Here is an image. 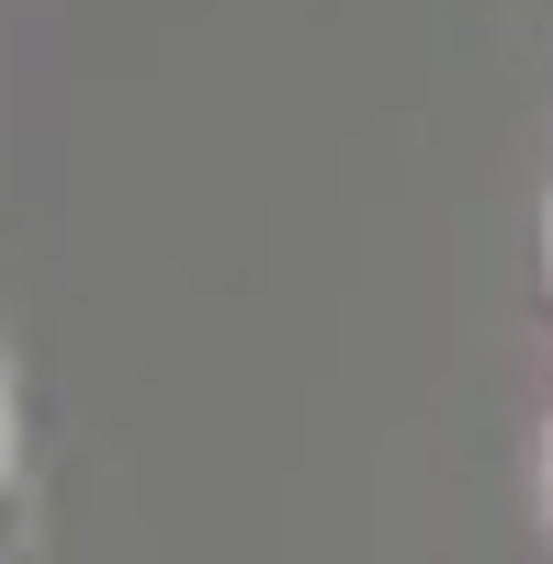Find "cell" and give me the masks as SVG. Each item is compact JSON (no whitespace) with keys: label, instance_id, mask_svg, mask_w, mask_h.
I'll return each mask as SVG.
<instances>
[{"label":"cell","instance_id":"1","mask_svg":"<svg viewBox=\"0 0 553 564\" xmlns=\"http://www.w3.org/2000/svg\"><path fill=\"white\" fill-rule=\"evenodd\" d=\"M0 508H12V372H0Z\"/></svg>","mask_w":553,"mask_h":564}]
</instances>
